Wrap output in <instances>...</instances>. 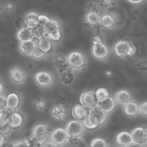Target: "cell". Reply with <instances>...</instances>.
<instances>
[{"instance_id":"8","label":"cell","mask_w":147,"mask_h":147,"mask_svg":"<svg viewBox=\"0 0 147 147\" xmlns=\"http://www.w3.org/2000/svg\"><path fill=\"white\" fill-rule=\"evenodd\" d=\"M34 80L37 85L41 87H47L53 82L52 75L46 71H40L34 75Z\"/></svg>"},{"instance_id":"54","label":"cell","mask_w":147,"mask_h":147,"mask_svg":"<svg viewBox=\"0 0 147 147\" xmlns=\"http://www.w3.org/2000/svg\"><path fill=\"white\" fill-rule=\"evenodd\" d=\"M105 2L108 5H110L111 4V0H105Z\"/></svg>"},{"instance_id":"27","label":"cell","mask_w":147,"mask_h":147,"mask_svg":"<svg viewBox=\"0 0 147 147\" xmlns=\"http://www.w3.org/2000/svg\"><path fill=\"white\" fill-rule=\"evenodd\" d=\"M37 45L45 53L49 52L52 48V44L51 41L45 37L40 39Z\"/></svg>"},{"instance_id":"43","label":"cell","mask_w":147,"mask_h":147,"mask_svg":"<svg viewBox=\"0 0 147 147\" xmlns=\"http://www.w3.org/2000/svg\"><path fill=\"white\" fill-rule=\"evenodd\" d=\"M137 68L141 69V71H146V61H139L137 63Z\"/></svg>"},{"instance_id":"52","label":"cell","mask_w":147,"mask_h":147,"mask_svg":"<svg viewBox=\"0 0 147 147\" xmlns=\"http://www.w3.org/2000/svg\"><path fill=\"white\" fill-rule=\"evenodd\" d=\"M4 142H5L4 136L1 133H0V145H2Z\"/></svg>"},{"instance_id":"51","label":"cell","mask_w":147,"mask_h":147,"mask_svg":"<svg viewBox=\"0 0 147 147\" xmlns=\"http://www.w3.org/2000/svg\"><path fill=\"white\" fill-rule=\"evenodd\" d=\"M127 1L129 2H130L131 3L137 5V4H139V3H141L144 0H127Z\"/></svg>"},{"instance_id":"37","label":"cell","mask_w":147,"mask_h":147,"mask_svg":"<svg viewBox=\"0 0 147 147\" xmlns=\"http://www.w3.org/2000/svg\"><path fill=\"white\" fill-rule=\"evenodd\" d=\"M26 140L28 142L29 147H41L40 142L37 141L32 137H31L29 138L26 139Z\"/></svg>"},{"instance_id":"33","label":"cell","mask_w":147,"mask_h":147,"mask_svg":"<svg viewBox=\"0 0 147 147\" xmlns=\"http://www.w3.org/2000/svg\"><path fill=\"white\" fill-rule=\"evenodd\" d=\"M38 25L42 26L44 28H45L47 26V25L49 24L51 20V19L48 16L44 14L38 15Z\"/></svg>"},{"instance_id":"46","label":"cell","mask_w":147,"mask_h":147,"mask_svg":"<svg viewBox=\"0 0 147 147\" xmlns=\"http://www.w3.org/2000/svg\"><path fill=\"white\" fill-rule=\"evenodd\" d=\"M6 117L2 111H0V126L6 122Z\"/></svg>"},{"instance_id":"34","label":"cell","mask_w":147,"mask_h":147,"mask_svg":"<svg viewBox=\"0 0 147 147\" xmlns=\"http://www.w3.org/2000/svg\"><path fill=\"white\" fill-rule=\"evenodd\" d=\"M83 121V126L84 127L86 128L87 129H88V130H94V129H95L97 126L94 125L91 121L90 119V117L89 116L87 117L86 118H84Z\"/></svg>"},{"instance_id":"55","label":"cell","mask_w":147,"mask_h":147,"mask_svg":"<svg viewBox=\"0 0 147 147\" xmlns=\"http://www.w3.org/2000/svg\"><path fill=\"white\" fill-rule=\"evenodd\" d=\"M106 74L108 76H110V75H111V72H110V71H107Z\"/></svg>"},{"instance_id":"47","label":"cell","mask_w":147,"mask_h":147,"mask_svg":"<svg viewBox=\"0 0 147 147\" xmlns=\"http://www.w3.org/2000/svg\"><path fill=\"white\" fill-rule=\"evenodd\" d=\"M136 48L134 46V45L133 44H131L130 50V52H129V53L128 56H133L136 53Z\"/></svg>"},{"instance_id":"39","label":"cell","mask_w":147,"mask_h":147,"mask_svg":"<svg viewBox=\"0 0 147 147\" xmlns=\"http://www.w3.org/2000/svg\"><path fill=\"white\" fill-rule=\"evenodd\" d=\"M14 25L16 27H17L18 29H22L24 28H26L25 21H24V18H18L17 20H16Z\"/></svg>"},{"instance_id":"35","label":"cell","mask_w":147,"mask_h":147,"mask_svg":"<svg viewBox=\"0 0 147 147\" xmlns=\"http://www.w3.org/2000/svg\"><path fill=\"white\" fill-rule=\"evenodd\" d=\"M11 129L10 125L6 122L0 126V133L2 135H7L10 133Z\"/></svg>"},{"instance_id":"56","label":"cell","mask_w":147,"mask_h":147,"mask_svg":"<svg viewBox=\"0 0 147 147\" xmlns=\"http://www.w3.org/2000/svg\"><path fill=\"white\" fill-rule=\"evenodd\" d=\"M2 8H1V7L0 6V14H1V13H2Z\"/></svg>"},{"instance_id":"18","label":"cell","mask_w":147,"mask_h":147,"mask_svg":"<svg viewBox=\"0 0 147 147\" xmlns=\"http://www.w3.org/2000/svg\"><path fill=\"white\" fill-rule=\"evenodd\" d=\"M131 141L133 140L130 133L126 131L119 133L116 137V142L119 146H126Z\"/></svg>"},{"instance_id":"22","label":"cell","mask_w":147,"mask_h":147,"mask_svg":"<svg viewBox=\"0 0 147 147\" xmlns=\"http://www.w3.org/2000/svg\"><path fill=\"white\" fill-rule=\"evenodd\" d=\"M117 102L121 104H125L131 100L130 94L125 90H121L117 92L115 96Z\"/></svg>"},{"instance_id":"32","label":"cell","mask_w":147,"mask_h":147,"mask_svg":"<svg viewBox=\"0 0 147 147\" xmlns=\"http://www.w3.org/2000/svg\"><path fill=\"white\" fill-rule=\"evenodd\" d=\"M66 63H67L66 58L64 56H63V55H59L56 56L54 58L53 64H54L55 66H56L57 67V68L63 65Z\"/></svg>"},{"instance_id":"25","label":"cell","mask_w":147,"mask_h":147,"mask_svg":"<svg viewBox=\"0 0 147 147\" xmlns=\"http://www.w3.org/2000/svg\"><path fill=\"white\" fill-rule=\"evenodd\" d=\"M100 16L95 11H91L87 14L86 20L88 24L91 25H96L100 21Z\"/></svg>"},{"instance_id":"38","label":"cell","mask_w":147,"mask_h":147,"mask_svg":"<svg viewBox=\"0 0 147 147\" xmlns=\"http://www.w3.org/2000/svg\"><path fill=\"white\" fill-rule=\"evenodd\" d=\"M13 147H29L28 142L25 140H18L13 144Z\"/></svg>"},{"instance_id":"50","label":"cell","mask_w":147,"mask_h":147,"mask_svg":"<svg viewBox=\"0 0 147 147\" xmlns=\"http://www.w3.org/2000/svg\"><path fill=\"white\" fill-rule=\"evenodd\" d=\"M0 147H13V144L10 142H3L0 145Z\"/></svg>"},{"instance_id":"6","label":"cell","mask_w":147,"mask_h":147,"mask_svg":"<svg viewBox=\"0 0 147 147\" xmlns=\"http://www.w3.org/2000/svg\"><path fill=\"white\" fill-rule=\"evenodd\" d=\"M68 135L65 129L61 127L55 129L51 134V140L55 145L61 146L68 141Z\"/></svg>"},{"instance_id":"40","label":"cell","mask_w":147,"mask_h":147,"mask_svg":"<svg viewBox=\"0 0 147 147\" xmlns=\"http://www.w3.org/2000/svg\"><path fill=\"white\" fill-rule=\"evenodd\" d=\"M7 107L6 97L3 95H0V111Z\"/></svg>"},{"instance_id":"7","label":"cell","mask_w":147,"mask_h":147,"mask_svg":"<svg viewBox=\"0 0 147 147\" xmlns=\"http://www.w3.org/2000/svg\"><path fill=\"white\" fill-rule=\"evenodd\" d=\"M131 42L125 40L118 41L114 47V52L117 56L118 57H125L128 56Z\"/></svg>"},{"instance_id":"5","label":"cell","mask_w":147,"mask_h":147,"mask_svg":"<svg viewBox=\"0 0 147 147\" xmlns=\"http://www.w3.org/2000/svg\"><path fill=\"white\" fill-rule=\"evenodd\" d=\"M98 102L95 92L92 90L83 92L80 96V103L90 109L96 107Z\"/></svg>"},{"instance_id":"45","label":"cell","mask_w":147,"mask_h":147,"mask_svg":"<svg viewBox=\"0 0 147 147\" xmlns=\"http://www.w3.org/2000/svg\"><path fill=\"white\" fill-rule=\"evenodd\" d=\"M68 140L69 142V143L71 145H76L78 144V138L76 137H68Z\"/></svg>"},{"instance_id":"31","label":"cell","mask_w":147,"mask_h":147,"mask_svg":"<svg viewBox=\"0 0 147 147\" xmlns=\"http://www.w3.org/2000/svg\"><path fill=\"white\" fill-rule=\"evenodd\" d=\"M95 92L98 100L103 98L110 96V93L108 90L105 87H100L98 88Z\"/></svg>"},{"instance_id":"3","label":"cell","mask_w":147,"mask_h":147,"mask_svg":"<svg viewBox=\"0 0 147 147\" xmlns=\"http://www.w3.org/2000/svg\"><path fill=\"white\" fill-rule=\"evenodd\" d=\"M67 63L73 69H79L85 64V59L83 55L79 52H73L67 57Z\"/></svg>"},{"instance_id":"21","label":"cell","mask_w":147,"mask_h":147,"mask_svg":"<svg viewBox=\"0 0 147 147\" xmlns=\"http://www.w3.org/2000/svg\"><path fill=\"white\" fill-rule=\"evenodd\" d=\"M7 107L16 110L20 105V98L18 95L15 92L10 93L6 97Z\"/></svg>"},{"instance_id":"17","label":"cell","mask_w":147,"mask_h":147,"mask_svg":"<svg viewBox=\"0 0 147 147\" xmlns=\"http://www.w3.org/2000/svg\"><path fill=\"white\" fill-rule=\"evenodd\" d=\"M60 80L65 85L71 84L74 80V75L73 74V68L68 67L64 70L60 74Z\"/></svg>"},{"instance_id":"14","label":"cell","mask_w":147,"mask_h":147,"mask_svg":"<svg viewBox=\"0 0 147 147\" xmlns=\"http://www.w3.org/2000/svg\"><path fill=\"white\" fill-rule=\"evenodd\" d=\"M7 122L11 128L17 129L20 127L24 123V118L21 114L14 111L7 118Z\"/></svg>"},{"instance_id":"26","label":"cell","mask_w":147,"mask_h":147,"mask_svg":"<svg viewBox=\"0 0 147 147\" xmlns=\"http://www.w3.org/2000/svg\"><path fill=\"white\" fill-rule=\"evenodd\" d=\"M100 22L103 27L105 28H110L114 25L115 20L112 16L106 14L101 17Z\"/></svg>"},{"instance_id":"13","label":"cell","mask_w":147,"mask_h":147,"mask_svg":"<svg viewBox=\"0 0 147 147\" xmlns=\"http://www.w3.org/2000/svg\"><path fill=\"white\" fill-rule=\"evenodd\" d=\"M93 56L98 60L106 59L109 55V49L104 44H99L93 45L92 48Z\"/></svg>"},{"instance_id":"23","label":"cell","mask_w":147,"mask_h":147,"mask_svg":"<svg viewBox=\"0 0 147 147\" xmlns=\"http://www.w3.org/2000/svg\"><path fill=\"white\" fill-rule=\"evenodd\" d=\"M33 36L32 30L27 28L20 29L17 34V37L21 42H24L30 40Z\"/></svg>"},{"instance_id":"24","label":"cell","mask_w":147,"mask_h":147,"mask_svg":"<svg viewBox=\"0 0 147 147\" xmlns=\"http://www.w3.org/2000/svg\"><path fill=\"white\" fill-rule=\"evenodd\" d=\"M34 46V44L30 40H29L27 41L21 42L19 45V49L22 54L26 56H30L32 54Z\"/></svg>"},{"instance_id":"16","label":"cell","mask_w":147,"mask_h":147,"mask_svg":"<svg viewBox=\"0 0 147 147\" xmlns=\"http://www.w3.org/2000/svg\"><path fill=\"white\" fill-rule=\"evenodd\" d=\"M123 111L127 115L133 117L139 113L140 107L136 102L131 100L125 104L123 106Z\"/></svg>"},{"instance_id":"28","label":"cell","mask_w":147,"mask_h":147,"mask_svg":"<svg viewBox=\"0 0 147 147\" xmlns=\"http://www.w3.org/2000/svg\"><path fill=\"white\" fill-rule=\"evenodd\" d=\"M45 54V53L43 51H42L37 45H35L34 46V48L32 52L31 56L34 59L38 60L42 59L44 56Z\"/></svg>"},{"instance_id":"10","label":"cell","mask_w":147,"mask_h":147,"mask_svg":"<svg viewBox=\"0 0 147 147\" xmlns=\"http://www.w3.org/2000/svg\"><path fill=\"white\" fill-rule=\"evenodd\" d=\"M91 109L80 103L75 105L72 109L73 117L77 120L82 121L89 115Z\"/></svg>"},{"instance_id":"15","label":"cell","mask_w":147,"mask_h":147,"mask_svg":"<svg viewBox=\"0 0 147 147\" xmlns=\"http://www.w3.org/2000/svg\"><path fill=\"white\" fill-rule=\"evenodd\" d=\"M38 15L35 12H30L24 18L26 27L30 29H33L38 25Z\"/></svg>"},{"instance_id":"53","label":"cell","mask_w":147,"mask_h":147,"mask_svg":"<svg viewBox=\"0 0 147 147\" xmlns=\"http://www.w3.org/2000/svg\"><path fill=\"white\" fill-rule=\"evenodd\" d=\"M3 86L2 84L0 82V95H2V94L3 93Z\"/></svg>"},{"instance_id":"11","label":"cell","mask_w":147,"mask_h":147,"mask_svg":"<svg viewBox=\"0 0 147 147\" xmlns=\"http://www.w3.org/2000/svg\"><path fill=\"white\" fill-rule=\"evenodd\" d=\"M115 106L114 99L110 96H106L98 100L96 107L105 113L112 111Z\"/></svg>"},{"instance_id":"19","label":"cell","mask_w":147,"mask_h":147,"mask_svg":"<svg viewBox=\"0 0 147 147\" xmlns=\"http://www.w3.org/2000/svg\"><path fill=\"white\" fill-rule=\"evenodd\" d=\"M51 114L54 119L59 121L63 120L67 115V110L63 106L56 105L52 108Z\"/></svg>"},{"instance_id":"41","label":"cell","mask_w":147,"mask_h":147,"mask_svg":"<svg viewBox=\"0 0 147 147\" xmlns=\"http://www.w3.org/2000/svg\"><path fill=\"white\" fill-rule=\"evenodd\" d=\"M102 41H103L102 38L99 35L95 36L93 37V38H92L93 45H96V44H102V43H103Z\"/></svg>"},{"instance_id":"12","label":"cell","mask_w":147,"mask_h":147,"mask_svg":"<svg viewBox=\"0 0 147 147\" xmlns=\"http://www.w3.org/2000/svg\"><path fill=\"white\" fill-rule=\"evenodd\" d=\"M133 141L142 144L146 142V129L142 127H137L133 129L131 133Z\"/></svg>"},{"instance_id":"36","label":"cell","mask_w":147,"mask_h":147,"mask_svg":"<svg viewBox=\"0 0 147 147\" xmlns=\"http://www.w3.org/2000/svg\"><path fill=\"white\" fill-rule=\"evenodd\" d=\"M33 107L36 110H42L45 109L46 105L44 101L41 100H37L33 103Z\"/></svg>"},{"instance_id":"44","label":"cell","mask_w":147,"mask_h":147,"mask_svg":"<svg viewBox=\"0 0 147 147\" xmlns=\"http://www.w3.org/2000/svg\"><path fill=\"white\" fill-rule=\"evenodd\" d=\"M41 147H55L54 143L49 140H46L41 144Z\"/></svg>"},{"instance_id":"49","label":"cell","mask_w":147,"mask_h":147,"mask_svg":"<svg viewBox=\"0 0 147 147\" xmlns=\"http://www.w3.org/2000/svg\"><path fill=\"white\" fill-rule=\"evenodd\" d=\"M14 7V6L12 3H7L5 5V9L7 10V11H10Z\"/></svg>"},{"instance_id":"1","label":"cell","mask_w":147,"mask_h":147,"mask_svg":"<svg viewBox=\"0 0 147 147\" xmlns=\"http://www.w3.org/2000/svg\"><path fill=\"white\" fill-rule=\"evenodd\" d=\"M61 36L59 23L56 20H51L49 24L45 28L44 37L51 41H58Z\"/></svg>"},{"instance_id":"2","label":"cell","mask_w":147,"mask_h":147,"mask_svg":"<svg viewBox=\"0 0 147 147\" xmlns=\"http://www.w3.org/2000/svg\"><path fill=\"white\" fill-rule=\"evenodd\" d=\"M84 127L82 122L79 120H72L69 121L65 127V131L68 137L78 138L82 135Z\"/></svg>"},{"instance_id":"30","label":"cell","mask_w":147,"mask_h":147,"mask_svg":"<svg viewBox=\"0 0 147 147\" xmlns=\"http://www.w3.org/2000/svg\"><path fill=\"white\" fill-rule=\"evenodd\" d=\"M32 30V33L33 36H35L40 39L44 37L45 28L41 26L40 25H38Z\"/></svg>"},{"instance_id":"4","label":"cell","mask_w":147,"mask_h":147,"mask_svg":"<svg viewBox=\"0 0 147 147\" xmlns=\"http://www.w3.org/2000/svg\"><path fill=\"white\" fill-rule=\"evenodd\" d=\"M88 116L91 122L97 127L103 125L107 119L106 113L96 106L91 109Z\"/></svg>"},{"instance_id":"48","label":"cell","mask_w":147,"mask_h":147,"mask_svg":"<svg viewBox=\"0 0 147 147\" xmlns=\"http://www.w3.org/2000/svg\"><path fill=\"white\" fill-rule=\"evenodd\" d=\"M126 147H141V144L136 143L134 141H131L130 143L127 145Z\"/></svg>"},{"instance_id":"42","label":"cell","mask_w":147,"mask_h":147,"mask_svg":"<svg viewBox=\"0 0 147 147\" xmlns=\"http://www.w3.org/2000/svg\"><path fill=\"white\" fill-rule=\"evenodd\" d=\"M140 111L142 115L145 116L147 115V102L142 103L141 107H140Z\"/></svg>"},{"instance_id":"29","label":"cell","mask_w":147,"mask_h":147,"mask_svg":"<svg viewBox=\"0 0 147 147\" xmlns=\"http://www.w3.org/2000/svg\"><path fill=\"white\" fill-rule=\"evenodd\" d=\"M90 145V147H108L106 141L101 138L93 139Z\"/></svg>"},{"instance_id":"9","label":"cell","mask_w":147,"mask_h":147,"mask_svg":"<svg viewBox=\"0 0 147 147\" xmlns=\"http://www.w3.org/2000/svg\"><path fill=\"white\" fill-rule=\"evenodd\" d=\"M49 131L46 123H40L36 125L32 131V136L38 142H41L45 139Z\"/></svg>"},{"instance_id":"20","label":"cell","mask_w":147,"mask_h":147,"mask_svg":"<svg viewBox=\"0 0 147 147\" xmlns=\"http://www.w3.org/2000/svg\"><path fill=\"white\" fill-rule=\"evenodd\" d=\"M10 76L11 80L16 83H21L25 79V75L24 72L18 68H14L11 69Z\"/></svg>"}]
</instances>
